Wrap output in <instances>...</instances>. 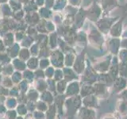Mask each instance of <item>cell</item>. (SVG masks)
<instances>
[{"mask_svg":"<svg viewBox=\"0 0 127 119\" xmlns=\"http://www.w3.org/2000/svg\"><path fill=\"white\" fill-rule=\"evenodd\" d=\"M102 119H117V118L115 116H114V115H112V114H109V115H106V116H105Z\"/></svg>","mask_w":127,"mask_h":119,"instance_id":"3","label":"cell"},{"mask_svg":"<svg viewBox=\"0 0 127 119\" xmlns=\"http://www.w3.org/2000/svg\"><path fill=\"white\" fill-rule=\"evenodd\" d=\"M126 86H127V82L126 81V79H124L122 77L118 78L115 79V81L114 83V90L115 89L117 92H119V91L122 90L120 87H122V89H125V87Z\"/></svg>","mask_w":127,"mask_h":119,"instance_id":"2","label":"cell"},{"mask_svg":"<svg viewBox=\"0 0 127 119\" xmlns=\"http://www.w3.org/2000/svg\"><path fill=\"white\" fill-rule=\"evenodd\" d=\"M117 110L121 116L124 117L127 115V102L119 99L117 102Z\"/></svg>","mask_w":127,"mask_h":119,"instance_id":"1","label":"cell"}]
</instances>
